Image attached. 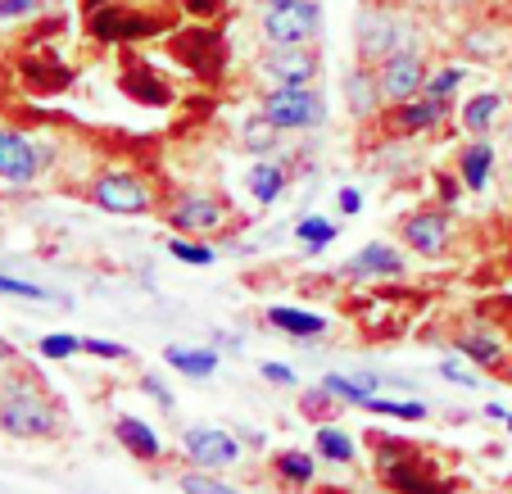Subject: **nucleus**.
Wrapping results in <instances>:
<instances>
[{"label": "nucleus", "instance_id": "1", "mask_svg": "<svg viewBox=\"0 0 512 494\" xmlns=\"http://www.w3.org/2000/svg\"><path fill=\"white\" fill-rule=\"evenodd\" d=\"M0 431L14 440L59 436V404L32 377H10L0 386Z\"/></svg>", "mask_w": 512, "mask_h": 494}, {"label": "nucleus", "instance_id": "2", "mask_svg": "<svg viewBox=\"0 0 512 494\" xmlns=\"http://www.w3.org/2000/svg\"><path fill=\"white\" fill-rule=\"evenodd\" d=\"M259 114L277 132H313V127H327V96L313 87H272Z\"/></svg>", "mask_w": 512, "mask_h": 494}, {"label": "nucleus", "instance_id": "3", "mask_svg": "<svg viewBox=\"0 0 512 494\" xmlns=\"http://www.w3.org/2000/svg\"><path fill=\"white\" fill-rule=\"evenodd\" d=\"M91 204L118 218H141L155 209V186L145 182L132 168H105V173L91 182Z\"/></svg>", "mask_w": 512, "mask_h": 494}, {"label": "nucleus", "instance_id": "4", "mask_svg": "<svg viewBox=\"0 0 512 494\" xmlns=\"http://www.w3.org/2000/svg\"><path fill=\"white\" fill-rule=\"evenodd\" d=\"M263 37L268 46H300L322 32V5L318 0H286V5H268L263 14Z\"/></svg>", "mask_w": 512, "mask_h": 494}, {"label": "nucleus", "instance_id": "5", "mask_svg": "<svg viewBox=\"0 0 512 494\" xmlns=\"http://www.w3.org/2000/svg\"><path fill=\"white\" fill-rule=\"evenodd\" d=\"M399 241L404 250L422 254V259H440L454 245V218H449L445 204H431V209H413V214L399 223Z\"/></svg>", "mask_w": 512, "mask_h": 494}, {"label": "nucleus", "instance_id": "6", "mask_svg": "<svg viewBox=\"0 0 512 494\" xmlns=\"http://www.w3.org/2000/svg\"><path fill=\"white\" fill-rule=\"evenodd\" d=\"M377 68V82H381V96H386V105H399V100H413V96H422V82H426V55L417 46H399V50H390L381 64H372Z\"/></svg>", "mask_w": 512, "mask_h": 494}, {"label": "nucleus", "instance_id": "7", "mask_svg": "<svg viewBox=\"0 0 512 494\" xmlns=\"http://www.w3.org/2000/svg\"><path fill=\"white\" fill-rule=\"evenodd\" d=\"M182 458L191 467H204V472H227L245 458L241 440L223 427H186L182 431Z\"/></svg>", "mask_w": 512, "mask_h": 494}, {"label": "nucleus", "instance_id": "8", "mask_svg": "<svg viewBox=\"0 0 512 494\" xmlns=\"http://www.w3.org/2000/svg\"><path fill=\"white\" fill-rule=\"evenodd\" d=\"M263 78H272V87H309L322 73V55L313 50V41H300V46H272L268 55L259 59Z\"/></svg>", "mask_w": 512, "mask_h": 494}, {"label": "nucleus", "instance_id": "9", "mask_svg": "<svg viewBox=\"0 0 512 494\" xmlns=\"http://www.w3.org/2000/svg\"><path fill=\"white\" fill-rule=\"evenodd\" d=\"M87 28L96 41H141V37H155L159 19H150L141 10H123V5H91Z\"/></svg>", "mask_w": 512, "mask_h": 494}, {"label": "nucleus", "instance_id": "10", "mask_svg": "<svg viewBox=\"0 0 512 494\" xmlns=\"http://www.w3.org/2000/svg\"><path fill=\"white\" fill-rule=\"evenodd\" d=\"M399 46H408L399 14H386V10L358 14V64H381Z\"/></svg>", "mask_w": 512, "mask_h": 494}, {"label": "nucleus", "instance_id": "11", "mask_svg": "<svg viewBox=\"0 0 512 494\" xmlns=\"http://www.w3.org/2000/svg\"><path fill=\"white\" fill-rule=\"evenodd\" d=\"M227 200L223 195H209V191H191L168 209V227L173 232H213V227L227 223Z\"/></svg>", "mask_w": 512, "mask_h": 494}, {"label": "nucleus", "instance_id": "12", "mask_svg": "<svg viewBox=\"0 0 512 494\" xmlns=\"http://www.w3.org/2000/svg\"><path fill=\"white\" fill-rule=\"evenodd\" d=\"M41 164H46V150H37L23 132L0 127V182L28 186V182H37Z\"/></svg>", "mask_w": 512, "mask_h": 494}, {"label": "nucleus", "instance_id": "13", "mask_svg": "<svg viewBox=\"0 0 512 494\" xmlns=\"http://www.w3.org/2000/svg\"><path fill=\"white\" fill-rule=\"evenodd\" d=\"M386 123H390L395 136H426V132H435V127L445 123V100H431V96L399 100V105H390Z\"/></svg>", "mask_w": 512, "mask_h": 494}, {"label": "nucleus", "instance_id": "14", "mask_svg": "<svg viewBox=\"0 0 512 494\" xmlns=\"http://www.w3.org/2000/svg\"><path fill=\"white\" fill-rule=\"evenodd\" d=\"M454 354H463L472 368H508V340L490 327H463L454 336Z\"/></svg>", "mask_w": 512, "mask_h": 494}, {"label": "nucleus", "instance_id": "15", "mask_svg": "<svg viewBox=\"0 0 512 494\" xmlns=\"http://www.w3.org/2000/svg\"><path fill=\"white\" fill-rule=\"evenodd\" d=\"M458 46H463V55L472 59V64H499V59H512V37L499 28V23H472Z\"/></svg>", "mask_w": 512, "mask_h": 494}, {"label": "nucleus", "instance_id": "16", "mask_svg": "<svg viewBox=\"0 0 512 494\" xmlns=\"http://www.w3.org/2000/svg\"><path fill=\"white\" fill-rule=\"evenodd\" d=\"M345 105L354 118H372L381 114V105H386V96H381V82H377V68L372 64H358L345 73Z\"/></svg>", "mask_w": 512, "mask_h": 494}, {"label": "nucleus", "instance_id": "17", "mask_svg": "<svg viewBox=\"0 0 512 494\" xmlns=\"http://www.w3.org/2000/svg\"><path fill=\"white\" fill-rule=\"evenodd\" d=\"M114 440L132 458H145V463H159V458H164V440H159V431L145 427L141 417H132V413L114 417Z\"/></svg>", "mask_w": 512, "mask_h": 494}, {"label": "nucleus", "instance_id": "18", "mask_svg": "<svg viewBox=\"0 0 512 494\" xmlns=\"http://www.w3.org/2000/svg\"><path fill=\"white\" fill-rule=\"evenodd\" d=\"M345 272L349 277H399L404 272V254L386 241H372L345 263Z\"/></svg>", "mask_w": 512, "mask_h": 494}, {"label": "nucleus", "instance_id": "19", "mask_svg": "<svg viewBox=\"0 0 512 494\" xmlns=\"http://www.w3.org/2000/svg\"><path fill=\"white\" fill-rule=\"evenodd\" d=\"M490 173H494V146L485 136H472L463 146V155H458V177H463V186L472 195H481L490 186Z\"/></svg>", "mask_w": 512, "mask_h": 494}, {"label": "nucleus", "instance_id": "20", "mask_svg": "<svg viewBox=\"0 0 512 494\" xmlns=\"http://www.w3.org/2000/svg\"><path fill=\"white\" fill-rule=\"evenodd\" d=\"M381 485H386L390 494H445V485H435L413 458H399V463L381 467Z\"/></svg>", "mask_w": 512, "mask_h": 494}, {"label": "nucleus", "instance_id": "21", "mask_svg": "<svg viewBox=\"0 0 512 494\" xmlns=\"http://www.w3.org/2000/svg\"><path fill=\"white\" fill-rule=\"evenodd\" d=\"M503 114V96L499 91H481V96H472L463 109H458V123H463L467 136H485L494 123H499Z\"/></svg>", "mask_w": 512, "mask_h": 494}, {"label": "nucleus", "instance_id": "22", "mask_svg": "<svg viewBox=\"0 0 512 494\" xmlns=\"http://www.w3.org/2000/svg\"><path fill=\"white\" fill-rule=\"evenodd\" d=\"M268 327L286 331V336L295 340H313L327 331V318H318V313H304V309H290V304H272L268 309Z\"/></svg>", "mask_w": 512, "mask_h": 494}, {"label": "nucleus", "instance_id": "23", "mask_svg": "<svg viewBox=\"0 0 512 494\" xmlns=\"http://www.w3.org/2000/svg\"><path fill=\"white\" fill-rule=\"evenodd\" d=\"M164 363H168V368H177L182 377H195V381H204V377H213V372H218V354H213V349L168 345L164 349Z\"/></svg>", "mask_w": 512, "mask_h": 494}, {"label": "nucleus", "instance_id": "24", "mask_svg": "<svg viewBox=\"0 0 512 494\" xmlns=\"http://www.w3.org/2000/svg\"><path fill=\"white\" fill-rule=\"evenodd\" d=\"M281 191H286V168H281L277 159H254L250 164V195L254 200L272 204Z\"/></svg>", "mask_w": 512, "mask_h": 494}, {"label": "nucleus", "instance_id": "25", "mask_svg": "<svg viewBox=\"0 0 512 494\" xmlns=\"http://www.w3.org/2000/svg\"><path fill=\"white\" fill-rule=\"evenodd\" d=\"M277 476H281V485L304 490V485H313V476H318V463H313V454H304V449H281L277 454Z\"/></svg>", "mask_w": 512, "mask_h": 494}, {"label": "nucleus", "instance_id": "26", "mask_svg": "<svg viewBox=\"0 0 512 494\" xmlns=\"http://www.w3.org/2000/svg\"><path fill=\"white\" fill-rule=\"evenodd\" d=\"M358 408H363V413H377V417H390V422H422V417H426L422 399H381V395H368Z\"/></svg>", "mask_w": 512, "mask_h": 494}, {"label": "nucleus", "instance_id": "27", "mask_svg": "<svg viewBox=\"0 0 512 494\" xmlns=\"http://www.w3.org/2000/svg\"><path fill=\"white\" fill-rule=\"evenodd\" d=\"M313 449H318L327 463H340V467L354 463V454H358L354 440H349L340 427H331V422H322V427H318V436H313Z\"/></svg>", "mask_w": 512, "mask_h": 494}, {"label": "nucleus", "instance_id": "28", "mask_svg": "<svg viewBox=\"0 0 512 494\" xmlns=\"http://www.w3.org/2000/svg\"><path fill=\"white\" fill-rule=\"evenodd\" d=\"M336 232H340V227L331 223V218L309 214V218H300V223H295V232H290V236H295V241H300L309 254H318V250H327V245L336 241Z\"/></svg>", "mask_w": 512, "mask_h": 494}, {"label": "nucleus", "instance_id": "29", "mask_svg": "<svg viewBox=\"0 0 512 494\" xmlns=\"http://www.w3.org/2000/svg\"><path fill=\"white\" fill-rule=\"evenodd\" d=\"M177 490L182 494H241L232 481H223V472H204V467L177 472Z\"/></svg>", "mask_w": 512, "mask_h": 494}, {"label": "nucleus", "instance_id": "30", "mask_svg": "<svg viewBox=\"0 0 512 494\" xmlns=\"http://www.w3.org/2000/svg\"><path fill=\"white\" fill-rule=\"evenodd\" d=\"M467 82V68L463 64H449V68H435V73H426V82H422V96H431V100H454L458 96V87Z\"/></svg>", "mask_w": 512, "mask_h": 494}, {"label": "nucleus", "instance_id": "31", "mask_svg": "<svg viewBox=\"0 0 512 494\" xmlns=\"http://www.w3.org/2000/svg\"><path fill=\"white\" fill-rule=\"evenodd\" d=\"M322 386H327L331 395H336L340 404H349V408H358L368 395H377V390H372L368 381H358V377H340V372H327V377H322Z\"/></svg>", "mask_w": 512, "mask_h": 494}, {"label": "nucleus", "instance_id": "32", "mask_svg": "<svg viewBox=\"0 0 512 494\" xmlns=\"http://www.w3.org/2000/svg\"><path fill=\"white\" fill-rule=\"evenodd\" d=\"M37 354L41 359H73V354H82V336H68V331H55V336L37 340Z\"/></svg>", "mask_w": 512, "mask_h": 494}, {"label": "nucleus", "instance_id": "33", "mask_svg": "<svg viewBox=\"0 0 512 494\" xmlns=\"http://www.w3.org/2000/svg\"><path fill=\"white\" fill-rule=\"evenodd\" d=\"M168 254H173L177 263H191V268H209L213 259H218V254L209 250V245H195V241H182V236H173V241H168Z\"/></svg>", "mask_w": 512, "mask_h": 494}, {"label": "nucleus", "instance_id": "34", "mask_svg": "<svg viewBox=\"0 0 512 494\" xmlns=\"http://www.w3.org/2000/svg\"><path fill=\"white\" fill-rule=\"evenodd\" d=\"M336 404H340V399L331 395L327 386H313V390H304V395H300V408H304L309 417H318V422H322V417L336 413Z\"/></svg>", "mask_w": 512, "mask_h": 494}, {"label": "nucleus", "instance_id": "35", "mask_svg": "<svg viewBox=\"0 0 512 494\" xmlns=\"http://www.w3.org/2000/svg\"><path fill=\"white\" fill-rule=\"evenodd\" d=\"M277 127H272L268 123V118H250V123H245V146H250V150H272V146H277Z\"/></svg>", "mask_w": 512, "mask_h": 494}, {"label": "nucleus", "instance_id": "36", "mask_svg": "<svg viewBox=\"0 0 512 494\" xmlns=\"http://www.w3.org/2000/svg\"><path fill=\"white\" fill-rule=\"evenodd\" d=\"M0 295H14V300H50V291H41L37 281H19L0 272Z\"/></svg>", "mask_w": 512, "mask_h": 494}, {"label": "nucleus", "instance_id": "37", "mask_svg": "<svg viewBox=\"0 0 512 494\" xmlns=\"http://www.w3.org/2000/svg\"><path fill=\"white\" fill-rule=\"evenodd\" d=\"M82 349L87 354H96V359H127V345H118V340H91V336H82Z\"/></svg>", "mask_w": 512, "mask_h": 494}, {"label": "nucleus", "instance_id": "38", "mask_svg": "<svg viewBox=\"0 0 512 494\" xmlns=\"http://www.w3.org/2000/svg\"><path fill=\"white\" fill-rule=\"evenodd\" d=\"M440 377L454 381V386H467V390H476V381H481L476 377V368H463V363H454V359L440 363Z\"/></svg>", "mask_w": 512, "mask_h": 494}, {"label": "nucleus", "instance_id": "39", "mask_svg": "<svg viewBox=\"0 0 512 494\" xmlns=\"http://www.w3.org/2000/svg\"><path fill=\"white\" fill-rule=\"evenodd\" d=\"M41 0H0V23H14V19H28L37 14Z\"/></svg>", "mask_w": 512, "mask_h": 494}, {"label": "nucleus", "instance_id": "40", "mask_svg": "<svg viewBox=\"0 0 512 494\" xmlns=\"http://www.w3.org/2000/svg\"><path fill=\"white\" fill-rule=\"evenodd\" d=\"M259 377L272 381V386H295V381H300V377H295V368H286V363H263Z\"/></svg>", "mask_w": 512, "mask_h": 494}, {"label": "nucleus", "instance_id": "41", "mask_svg": "<svg viewBox=\"0 0 512 494\" xmlns=\"http://www.w3.org/2000/svg\"><path fill=\"white\" fill-rule=\"evenodd\" d=\"M435 186H440V204H445V209H454V204L463 200V191H467L463 177H440Z\"/></svg>", "mask_w": 512, "mask_h": 494}, {"label": "nucleus", "instance_id": "42", "mask_svg": "<svg viewBox=\"0 0 512 494\" xmlns=\"http://www.w3.org/2000/svg\"><path fill=\"white\" fill-rule=\"evenodd\" d=\"M141 390H145V395H150V399H155L159 408H173V390H168L159 377H145V381H141Z\"/></svg>", "mask_w": 512, "mask_h": 494}, {"label": "nucleus", "instance_id": "43", "mask_svg": "<svg viewBox=\"0 0 512 494\" xmlns=\"http://www.w3.org/2000/svg\"><path fill=\"white\" fill-rule=\"evenodd\" d=\"M336 204H340V214L345 218H354L358 209H363V191H358V186H345V191L336 195Z\"/></svg>", "mask_w": 512, "mask_h": 494}, {"label": "nucleus", "instance_id": "44", "mask_svg": "<svg viewBox=\"0 0 512 494\" xmlns=\"http://www.w3.org/2000/svg\"><path fill=\"white\" fill-rule=\"evenodd\" d=\"M186 10H191V14H209V10H218V0H186Z\"/></svg>", "mask_w": 512, "mask_h": 494}, {"label": "nucleus", "instance_id": "45", "mask_svg": "<svg viewBox=\"0 0 512 494\" xmlns=\"http://www.w3.org/2000/svg\"><path fill=\"white\" fill-rule=\"evenodd\" d=\"M14 359H19V354H14V345L0 336V363H14Z\"/></svg>", "mask_w": 512, "mask_h": 494}, {"label": "nucleus", "instance_id": "46", "mask_svg": "<svg viewBox=\"0 0 512 494\" xmlns=\"http://www.w3.org/2000/svg\"><path fill=\"white\" fill-rule=\"evenodd\" d=\"M485 417H490V422H503V417H508V408H503V404H485Z\"/></svg>", "mask_w": 512, "mask_h": 494}, {"label": "nucleus", "instance_id": "47", "mask_svg": "<svg viewBox=\"0 0 512 494\" xmlns=\"http://www.w3.org/2000/svg\"><path fill=\"white\" fill-rule=\"evenodd\" d=\"M445 5H454V10H472V5H481V0H445Z\"/></svg>", "mask_w": 512, "mask_h": 494}, {"label": "nucleus", "instance_id": "48", "mask_svg": "<svg viewBox=\"0 0 512 494\" xmlns=\"http://www.w3.org/2000/svg\"><path fill=\"white\" fill-rule=\"evenodd\" d=\"M503 136H508V146H512V114H508V123H503Z\"/></svg>", "mask_w": 512, "mask_h": 494}, {"label": "nucleus", "instance_id": "49", "mask_svg": "<svg viewBox=\"0 0 512 494\" xmlns=\"http://www.w3.org/2000/svg\"><path fill=\"white\" fill-rule=\"evenodd\" d=\"M503 427H508V431H512V408H508V417H503Z\"/></svg>", "mask_w": 512, "mask_h": 494}, {"label": "nucleus", "instance_id": "50", "mask_svg": "<svg viewBox=\"0 0 512 494\" xmlns=\"http://www.w3.org/2000/svg\"><path fill=\"white\" fill-rule=\"evenodd\" d=\"M263 5H286V0H263Z\"/></svg>", "mask_w": 512, "mask_h": 494}]
</instances>
